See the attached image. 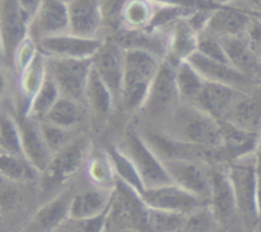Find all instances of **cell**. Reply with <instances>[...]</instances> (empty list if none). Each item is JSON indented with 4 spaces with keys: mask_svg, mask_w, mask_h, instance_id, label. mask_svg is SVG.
Returning <instances> with one entry per match:
<instances>
[{
    "mask_svg": "<svg viewBox=\"0 0 261 232\" xmlns=\"http://www.w3.org/2000/svg\"><path fill=\"white\" fill-rule=\"evenodd\" d=\"M158 129L171 138L204 148H221V122L191 104L181 102Z\"/></svg>",
    "mask_w": 261,
    "mask_h": 232,
    "instance_id": "obj_1",
    "label": "cell"
},
{
    "mask_svg": "<svg viewBox=\"0 0 261 232\" xmlns=\"http://www.w3.org/2000/svg\"><path fill=\"white\" fill-rule=\"evenodd\" d=\"M163 59L139 48L125 50L120 102L127 111H140Z\"/></svg>",
    "mask_w": 261,
    "mask_h": 232,
    "instance_id": "obj_2",
    "label": "cell"
},
{
    "mask_svg": "<svg viewBox=\"0 0 261 232\" xmlns=\"http://www.w3.org/2000/svg\"><path fill=\"white\" fill-rule=\"evenodd\" d=\"M227 173L236 198L237 214L247 228L261 226L255 154L227 163Z\"/></svg>",
    "mask_w": 261,
    "mask_h": 232,
    "instance_id": "obj_3",
    "label": "cell"
},
{
    "mask_svg": "<svg viewBox=\"0 0 261 232\" xmlns=\"http://www.w3.org/2000/svg\"><path fill=\"white\" fill-rule=\"evenodd\" d=\"M91 154V140L86 135L74 137L65 147L53 154L47 168L41 173L46 191H54L68 183L84 167Z\"/></svg>",
    "mask_w": 261,
    "mask_h": 232,
    "instance_id": "obj_4",
    "label": "cell"
},
{
    "mask_svg": "<svg viewBox=\"0 0 261 232\" xmlns=\"http://www.w3.org/2000/svg\"><path fill=\"white\" fill-rule=\"evenodd\" d=\"M139 172L145 189L172 184L163 161L148 145L139 129L132 126L125 132L121 147Z\"/></svg>",
    "mask_w": 261,
    "mask_h": 232,
    "instance_id": "obj_5",
    "label": "cell"
},
{
    "mask_svg": "<svg viewBox=\"0 0 261 232\" xmlns=\"http://www.w3.org/2000/svg\"><path fill=\"white\" fill-rule=\"evenodd\" d=\"M180 104L181 98L176 82V65L163 59L140 111L150 120L161 124Z\"/></svg>",
    "mask_w": 261,
    "mask_h": 232,
    "instance_id": "obj_6",
    "label": "cell"
},
{
    "mask_svg": "<svg viewBox=\"0 0 261 232\" xmlns=\"http://www.w3.org/2000/svg\"><path fill=\"white\" fill-rule=\"evenodd\" d=\"M92 59H61L46 56L47 75L55 82L61 96L83 104Z\"/></svg>",
    "mask_w": 261,
    "mask_h": 232,
    "instance_id": "obj_7",
    "label": "cell"
},
{
    "mask_svg": "<svg viewBox=\"0 0 261 232\" xmlns=\"http://www.w3.org/2000/svg\"><path fill=\"white\" fill-rule=\"evenodd\" d=\"M148 207L140 194L117 180L109 212L110 226L145 232Z\"/></svg>",
    "mask_w": 261,
    "mask_h": 232,
    "instance_id": "obj_8",
    "label": "cell"
},
{
    "mask_svg": "<svg viewBox=\"0 0 261 232\" xmlns=\"http://www.w3.org/2000/svg\"><path fill=\"white\" fill-rule=\"evenodd\" d=\"M163 163L172 184L209 204L214 165L198 160H173Z\"/></svg>",
    "mask_w": 261,
    "mask_h": 232,
    "instance_id": "obj_9",
    "label": "cell"
},
{
    "mask_svg": "<svg viewBox=\"0 0 261 232\" xmlns=\"http://www.w3.org/2000/svg\"><path fill=\"white\" fill-rule=\"evenodd\" d=\"M140 196L145 205L149 208L170 212V213L184 214V216L193 213L201 207L209 205L206 201L201 200L200 198L184 190L182 188L175 184L145 189Z\"/></svg>",
    "mask_w": 261,
    "mask_h": 232,
    "instance_id": "obj_10",
    "label": "cell"
},
{
    "mask_svg": "<svg viewBox=\"0 0 261 232\" xmlns=\"http://www.w3.org/2000/svg\"><path fill=\"white\" fill-rule=\"evenodd\" d=\"M31 20L17 0H0V36L3 56L12 64L13 56L20 43L30 36Z\"/></svg>",
    "mask_w": 261,
    "mask_h": 232,
    "instance_id": "obj_11",
    "label": "cell"
},
{
    "mask_svg": "<svg viewBox=\"0 0 261 232\" xmlns=\"http://www.w3.org/2000/svg\"><path fill=\"white\" fill-rule=\"evenodd\" d=\"M124 64L125 48L114 37L103 38L101 47L92 58V68L111 89L116 101H120Z\"/></svg>",
    "mask_w": 261,
    "mask_h": 232,
    "instance_id": "obj_12",
    "label": "cell"
},
{
    "mask_svg": "<svg viewBox=\"0 0 261 232\" xmlns=\"http://www.w3.org/2000/svg\"><path fill=\"white\" fill-rule=\"evenodd\" d=\"M102 42L103 38H86L69 32L42 38L36 45L38 51L47 58L92 59Z\"/></svg>",
    "mask_w": 261,
    "mask_h": 232,
    "instance_id": "obj_13",
    "label": "cell"
},
{
    "mask_svg": "<svg viewBox=\"0 0 261 232\" xmlns=\"http://www.w3.org/2000/svg\"><path fill=\"white\" fill-rule=\"evenodd\" d=\"M74 189L66 188L36 211L24 232H58L70 219Z\"/></svg>",
    "mask_w": 261,
    "mask_h": 232,
    "instance_id": "obj_14",
    "label": "cell"
},
{
    "mask_svg": "<svg viewBox=\"0 0 261 232\" xmlns=\"http://www.w3.org/2000/svg\"><path fill=\"white\" fill-rule=\"evenodd\" d=\"M69 32L86 38H105L102 0H71L68 3Z\"/></svg>",
    "mask_w": 261,
    "mask_h": 232,
    "instance_id": "obj_15",
    "label": "cell"
},
{
    "mask_svg": "<svg viewBox=\"0 0 261 232\" xmlns=\"http://www.w3.org/2000/svg\"><path fill=\"white\" fill-rule=\"evenodd\" d=\"M69 33L68 3L43 0L30 24V37L35 42L51 36Z\"/></svg>",
    "mask_w": 261,
    "mask_h": 232,
    "instance_id": "obj_16",
    "label": "cell"
},
{
    "mask_svg": "<svg viewBox=\"0 0 261 232\" xmlns=\"http://www.w3.org/2000/svg\"><path fill=\"white\" fill-rule=\"evenodd\" d=\"M252 15L239 8L231 5H221L214 8L206 19L205 25L200 33L213 36L216 38L234 37L246 35Z\"/></svg>",
    "mask_w": 261,
    "mask_h": 232,
    "instance_id": "obj_17",
    "label": "cell"
},
{
    "mask_svg": "<svg viewBox=\"0 0 261 232\" xmlns=\"http://www.w3.org/2000/svg\"><path fill=\"white\" fill-rule=\"evenodd\" d=\"M209 207L223 229L234 217H239L233 188L227 173V163L213 166V185Z\"/></svg>",
    "mask_w": 261,
    "mask_h": 232,
    "instance_id": "obj_18",
    "label": "cell"
},
{
    "mask_svg": "<svg viewBox=\"0 0 261 232\" xmlns=\"http://www.w3.org/2000/svg\"><path fill=\"white\" fill-rule=\"evenodd\" d=\"M188 61L206 82L226 84V86L234 87V88L242 89V91H246V89L254 87L255 84H259L237 70L236 68H233L231 64L212 60L198 51L193 54L188 59Z\"/></svg>",
    "mask_w": 261,
    "mask_h": 232,
    "instance_id": "obj_19",
    "label": "cell"
},
{
    "mask_svg": "<svg viewBox=\"0 0 261 232\" xmlns=\"http://www.w3.org/2000/svg\"><path fill=\"white\" fill-rule=\"evenodd\" d=\"M165 32L167 37V53L165 59L173 65L177 66L198 51L200 33L190 22L189 15L168 25Z\"/></svg>",
    "mask_w": 261,
    "mask_h": 232,
    "instance_id": "obj_20",
    "label": "cell"
},
{
    "mask_svg": "<svg viewBox=\"0 0 261 232\" xmlns=\"http://www.w3.org/2000/svg\"><path fill=\"white\" fill-rule=\"evenodd\" d=\"M222 122L245 132L261 134V83L242 92Z\"/></svg>",
    "mask_w": 261,
    "mask_h": 232,
    "instance_id": "obj_21",
    "label": "cell"
},
{
    "mask_svg": "<svg viewBox=\"0 0 261 232\" xmlns=\"http://www.w3.org/2000/svg\"><path fill=\"white\" fill-rule=\"evenodd\" d=\"M18 122L20 126L23 156L41 176L53 158V152L43 139L37 120L30 116H20Z\"/></svg>",
    "mask_w": 261,
    "mask_h": 232,
    "instance_id": "obj_22",
    "label": "cell"
},
{
    "mask_svg": "<svg viewBox=\"0 0 261 232\" xmlns=\"http://www.w3.org/2000/svg\"><path fill=\"white\" fill-rule=\"evenodd\" d=\"M242 92V89L226 84L206 82L200 96L196 99L195 106L200 107L211 116L222 122Z\"/></svg>",
    "mask_w": 261,
    "mask_h": 232,
    "instance_id": "obj_23",
    "label": "cell"
},
{
    "mask_svg": "<svg viewBox=\"0 0 261 232\" xmlns=\"http://www.w3.org/2000/svg\"><path fill=\"white\" fill-rule=\"evenodd\" d=\"M229 64L256 83H261V60L247 42L246 36L221 38Z\"/></svg>",
    "mask_w": 261,
    "mask_h": 232,
    "instance_id": "obj_24",
    "label": "cell"
},
{
    "mask_svg": "<svg viewBox=\"0 0 261 232\" xmlns=\"http://www.w3.org/2000/svg\"><path fill=\"white\" fill-rule=\"evenodd\" d=\"M114 191L88 186L74 191L70 203V219H87L102 214L110 208Z\"/></svg>",
    "mask_w": 261,
    "mask_h": 232,
    "instance_id": "obj_25",
    "label": "cell"
},
{
    "mask_svg": "<svg viewBox=\"0 0 261 232\" xmlns=\"http://www.w3.org/2000/svg\"><path fill=\"white\" fill-rule=\"evenodd\" d=\"M222 127V152L226 161L241 160L255 154L259 145L260 134L245 132L228 122H221Z\"/></svg>",
    "mask_w": 261,
    "mask_h": 232,
    "instance_id": "obj_26",
    "label": "cell"
},
{
    "mask_svg": "<svg viewBox=\"0 0 261 232\" xmlns=\"http://www.w3.org/2000/svg\"><path fill=\"white\" fill-rule=\"evenodd\" d=\"M155 9V0H125L120 12V28L149 30Z\"/></svg>",
    "mask_w": 261,
    "mask_h": 232,
    "instance_id": "obj_27",
    "label": "cell"
},
{
    "mask_svg": "<svg viewBox=\"0 0 261 232\" xmlns=\"http://www.w3.org/2000/svg\"><path fill=\"white\" fill-rule=\"evenodd\" d=\"M46 75V56L38 51L32 63L19 74V93L23 101L22 116L27 115L31 101L42 86Z\"/></svg>",
    "mask_w": 261,
    "mask_h": 232,
    "instance_id": "obj_28",
    "label": "cell"
},
{
    "mask_svg": "<svg viewBox=\"0 0 261 232\" xmlns=\"http://www.w3.org/2000/svg\"><path fill=\"white\" fill-rule=\"evenodd\" d=\"M84 102L98 116H106L116 102L111 89L107 87V84L102 81L93 68L91 69L87 82Z\"/></svg>",
    "mask_w": 261,
    "mask_h": 232,
    "instance_id": "obj_29",
    "label": "cell"
},
{
    "mask_svg": "<svg viewBox=\"0 0 261 232\" xmlns=\"http://www.w3.org/2000/svg\"><path fill=\"white\" fill-rule=\"evenodd\" d=\"M106 153L109 156L110 161H111L112 168H114L117 180L121 181L122 184L127 185L142 195L143 191L145 190L144 184H143L134 163L125 154L124 150L117 147V145H112L106 150Z\"/></svg>",
    "mask_w": 261,
    "mask_h": 232,
    "instance_id": "obj_30",
    "label": "cell"
},
{
    "mask_svg": "<svg viewBox=\"0 0 261 232\" xmlns=\"http://www.w3.org/2000/svg\"><path fill=\"white\" fill-rule=\"evenodd\" d=\"M86 168L91 185L105 189V190H115L117 178L106 150L102 153L91 152L87 160Z\"/></svg>",
    "mask_w": 261,
    "mask_h": 232,
    "instance_id": "obj_31",
    "label": "cell"
},
{
    "mask_svg": "<svg viewBox=\"0 0 261 232\" xmlns=\"http://www.w3.org/2000/svg\"><path fill=\"white\" fill-rule=\"evenodd\" d=\"M176 82L181 102L191 105H195L206 83L205 79L188 60L176 66Z\"/></svg>",
    "mask_w": 261,
    "mask_h": 232,
    "instance_id": "obj_32",
    "label": "cell"
},
{
    "mask_svg": "<svg viewBox=\"0 0 261 232\" xmlns=\"http://www.w3.org/2000/svg\"><path fill=\"white\" fill-rule=\"evenodd\" d=\"M82 102L61 96L41 121L71 130L82 119Z\"/></svg>",
    "mask_w": 261,
    "mask_h": 232,
    "instance_id": "obj_33",
    "label": "cell"
},
{
    "mask_svg": "<svg viewBox=\"0 0 261 232\" xmlns=\"http://www.w3.org/2000/svg\"><path fill=\"white\" fill-rule=\"evenodd\" d=\"M0 175L17 184L35 181L40 177V173L23 156L12 154L4 150H0Z\"/></svg>",
    "mask_w": 261,
    "mask_h": 232,
    "instance_id": "obj_34",
    "label": "cell"
},
{
    "mask_svg": "<svg viewBox=\"0 0 261 232\" xmlns=\"http://www.w3.org/2000/svg\"><path fill=\"white\" fill-rule=\"evenodd\" d=\"M60 97L61 93L59 91L58 86L55 84V82L50 76L46 75V79L43 81L42 86H41V88L38 89V92L35 94L32 101H31L25 116H30L32 119L37 120V121H41Z\"/></svg>",
    "mask_w": 261,
    "mask_h": 232,
    "instance_id": "obj_35",
    "label": "cell"
},
{
    "mask_svg": "<svg viewBox=\"0 0 261 232\" xmlns=\"http://www.w3.org/2000/svg\"><path fill=\"white\" fill-rule=\"evenodd\" d=\"M0 150L23 156L19 122L5 110H0Z\"/></svg>",
    "mask_w": 261,
    "mask_h": 232,
    "instance_id": "obj_36",
    "label": "cell"
},
{
    "mask_svg": "<svg viewBox=\"0 0 261 232\" xmlns=\"http://www.w3.org/2000/svg\"><path fill=\"white\" fill-rule=\"evenodd\" d=\"M221 229L211 207L204 205L185 217L180 232H218Z\"/></svg>",
    "mask_w": 261,
    "mask_h": 232,
    "instance_id": "obj_37",
    "label": "cell"
},
{
    "mask_svg": "<svg viewBox=\"0 0 261 232\" xmlns=\"http://www.w3.org/2000/svg\"><path fill=\"white\" fill-rule=\"evenodd\" d=\"M110 208L102 214L87 219H69L61 228L66 232H105L109 223Z\"/></svg>",
    "mask_w": 261,
    "mask_h": 232,
    "instance_id": "obj_38",
    "label": "cell"
},
{
    "mask_svg": "<svg viewBox=\"0 0 261 232\" xmlns=\"http://www.w3.org/2000/svg\"><path fill=\"white\" fill-rule=\"evenodd\" d=\"M40 122L41 133L43 135V139H45L46 144L48 145L50 150L53 152V154L55 152H58L59 149H61L63 147H65L74 137H71L70 130L64 129V127L55 126V125H51L48 122L45 121H38Z\"/></svg>",
    "mask_w": 261,
    "mask_h": 232,
    "instance_id": "obj_39",
    "label": "cell"
},
{
    "mask_svg": "<svg viewBox=\"0 0 261 232\" xmlns=\"http://www.w3.org/2000/svg\"><path fill=\"white\" fill-rule=\"evenodd\" d=\"M198 53L203 54L204 56L212 59V60L229 64L226 55V51H224L223 46H222L221 40L213 37V36L205 35V33H200V35H199Z\"/></svg>",
    "mask_w": 261,
    "mask_h": 232,
    "instance_id": "obj_40",
    "label": "cell"
},
{
    "mask_svg": "<svg viewBox=\"0 0 261 232\" xmlns=\"http://www.w3.org/2000/svg\"><path fill=\"white\" fill-rule=\"evenodd\" d=\"M37 45H36L35 41L28 36V37L20 43L19 47L15 51L14 56H13L12 65L14 66L18 74L22 73V71L32 63V60L35 59V56L37 55Z\"/></svg>",
    "mask_w": 261,
    "mask_h": 232,
    "instance_id": "obj_41",
    "label": "cell"
},
{
    "mask_svg": "<svg viewBox=\"0 0 261 232\" xmlns=\"http://www.w3.org/2000/svg\"><path fill=\"white\" fill-rule=\"evenodd\" d=\"M19 200V191L17 183L0 175V211H9L17 205Z\"/></svg>",
    "mask_w": 261,
    "mask_h": 232,
    "instance_id": "obj_42",
    "label": "cell"
},
{
    "mask_svg": "<svg viewBox=\"0 0 261 232\" xmlns=\"http://www.w3.org/2000/svg\"><path fill=\"white\" fill-rule=\"evenodd\" d=\"M246 40L250 43L254 53L261 60V18L254 17L251 20L249 30L246 32Z\"/></svg>",
    "mask_w": 261,
    "mask_h": 232,
    "instance_id": "obj_43",
    "label": "cell"
},
{
    "mask_svg": "<svg viewBox=\"0 0 261 232\" xmlns=\"http://www.w3.org/2000/svg\"><path fill=\"white\" fill-rule=\"evenodd\" d=\"M42 2L43 0H17L18 5L24 12V14L30 18V20H32V18L35 17V14L37 13L38 8L41 7Z\"/></svg>",
    "mask_w": 261,
    "mask_h": 232,
    "instance_id": "obj_44",
    "label": "cell"
},
{
    "mask_svg": "<svg viewBox=\"0 0 261 232\" xmlns=\"http://www.w3.org/2000/svg\"><path fill=\"white\" fill-rule=\"evenodd\" d=\"M255 170H256V178H257V189H259V207H260V219H261V134L259 145L255 152Z\"/></svg>",
    "mask_w": 261,
    "mask_h": 232,
    "instance_id": "obj_45",
    "label": "cell"
},
{
    "mask_svg": "<svg viewBox=\"0 0 261 232\" xmlns=\"http://www.w3.org/2000/svg\"><path fill=\"white\" fill-rule=\"evenodd\" d=\"M5 91H7V76L3 71H0V99L4 96Z\"/></svg>",
    "mask_w": 261,
    "mask_h": 232,
    "instance_id": "obj_46",
    "label": "cell"
},
{
    "mask_svg": "<svg viewBox=\"0 0 261 232\" xmlns=\"http://www.w3.org/2000/svg\"><path fill=\"white\" fill-rule=\"evenodd\" d=\"M105 232H135L133 231V229H126V228H120V227H115V226H110L109 223H107V227H106V231Z\"/></svg>",
    "mask_w": 261,
    "mask_h": 232,
    "instance_id": "obj_47",
    "label": "cell"
},
{
    "mask_svg": "<svg viewBox=\"0 0 261 232\" xmlns=\"http://www.w3.org/2000/svg\"><path fill=\"white\" fill-rule=\"evenodd\" d=\"M0 58L4 59V56H3V45H2V36H0Z\"/></svg>",
    "mask_w": 261,
    "mask_h": 232,
    "instance_id": "obj_48",
    "label": "cell"
},
{
    "mask_svg": "<svg viewBox=\"0 0 261 232\" xmlns=\"http://www.w3.org/2000/svg\"><path fill=\"white\" fill-rule=\"evenodd\" d=\"M0 223H2V211H0Z\"/></svg>",
    "mask_w": 261,
    "mask_h": 232,
    "instance_id": "obj_49",
    "label": "cell"
},
{
    "mask_svg": "<svg viewBox=\"0 0 261 232\" xmlns=\"http://www.w3.org/2000/svg\"><path fill=\"white\" fill-rule=\"evenodd\" d=\"M63 2H65V3H69V2H71V0H63Z\"/></svg>",
    "mask_w": 261,
    "mask_h": 232,
    "instance_id": "obj_50",
    "label": "cell"
},
{
    "mask_svg": "<svg viewBox=\"0 0 261 232\" xmlns=\"http://www.w3.org/2000/svg\"><path fill=\"white\" fill-rule=\"evenodd\" d=\"M256 232H261V226L259 227V229H257V231Z\"/></svg>",
    "mask_w": 261,
    "mask_h": 232,
    "instance_id": "obj_51",
    "label": "cell"
}]
</instances>
